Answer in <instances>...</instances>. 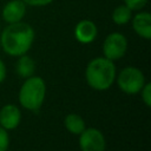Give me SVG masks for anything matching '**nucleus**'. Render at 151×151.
I'll return each instance as SVG.
<instances>
[{"label": "nucleus", "mask_w": 151, "mask_h": 151, "mask_svg": "<svg viewBox=\"0 0 151 151\" xmlns=\"http://www.w3.org/2000/svg\"><path fill=\"white\" fill-rule=\"evenodd\" d=\"M33 41L34 29L31 25L22 21L8 24L0 35V45L2 50L12 57L26 54L32 47Z\"/></svg>", "instance_id": "nucleus-1"}, {"label": "nucleus", "mask_w": 151, "mask_h": 151, "mask_svg": "<svg viewBox=\"0 0 151 151\" xmlns=\"http://www.w3.org/2000/svg\"><path fill=\"white\" fill-rule=\"evenodd\" d=\"M85 78L92 88L97 91L107 90L116 79V66L112 60L105 57L94 58L86 66Z\"/></svg>", "instance_id": "nucleus-2"}, {"label": "nucleus", "mask_w": 151, "mask_h": 151, "mask_svg": "<svg viewBox=\"0 0 151 151\" xmlns=\"http://www.w3.org/2000/svg\"><path fill=\"white\" fill-rule=\"evenodd\" d=\"M46 96V85L42 78L31 76L26 78L19 91V101L22 107L29 111H38Z\"/></svg>", "instance_id": "nucleus-3"}, {"label": "nucleus", "mask_w": 151, "mask_h": 151, "mask_svg": "<svg viewBox=\"0 0 151 151\" xmlns=\"http://www.w3.org/2000/svg\"><path fill=\"white\" fill-rule=\"evenodd\" d=\"M119 88L126 94H137L145 84L143 72L133 66H127L120 71L117 78Z\"/></svg>", "instance_id": "nucleus-4"}, {"label": "nucleus", "mask_w": 151, "mask_h": 151, "mask_svg": "<svg viewBox=\"0 0 151 151\" xmlns=\"http://www.w3.org/2000/svg\"><path fill=\"white\" fill-rule=\"evenodd\" d=\"M127 50V40L124 34L119 32L110 33L103 44V53L104 57L110 60L120 59Z\"/></svg>", "instance_id": "nucleus-5"}, {"label": "nucleus", "mask_w": 151, "mask_h": 151, "mask_svg": "<svg viewBox=\"0 0 151 151\" xmlns=\"http://www.w3.org/2000/svg\"><path fill=\"white\" fill-rule=\"evenodd\" d=\"M79 146L81 151H105V137L98 129H85L80 133Z\"/></svg>", "instance_id": "nucleus-6"}, {"label": "nucleus", "mask_w": 151, "mask_h": 151, "mask_svg": "<svg viewBox=\"0 0 151 151\" xmlns=\"http://www.w3.org/2000/svg\"><path fill=\"white\" fill-rule=\"evenodd\" d=\"M26 7L27 5L22 0H11L5 4L2 7V19L7 24H14L19 22L24 19L26 14Z\"/></svg>", "instance_id": "nucleus-7"}, {"label": "nucleus", "mask_w": 151, "mask_h": 151, "mask_svg": "<svg viewBox=\"0 0 151 151\" xmlns=\"http://www.w3.org/2000/svg\"><path fill=\"white\" fill-rule=\"evenodd\" d=\"M97 26L92 20H80L74 27V37L81 44H90L97 38Z\"/></svg>", "instance_id": "nucleus-8"}, {"label": "nucleus", "mask_w": 151, "mask_h": 151, "mask_svg": "<svg viewBox=\"0 0 151 151\" xmlns=\"http://www.w3.org/2000/svg\"><path fill=\"white\" fill-rule=\"evenodd\" d=\"M21 119V112L18 106L7 104L0 110V126L6 130H13L18 127Z\"/></svg>", "instance_id": "nucleus-9"}, {"label": "nucleus", "mask_w": 151, "mask_h": 151, "mask_svg": "<svg viewBox=\"0 0 151 151\" xmlns=\"http://www.w3.org/2000/svg\"><path fill=\"white\" fill-rule=\"evenodd\" d=\"M132 19V27L134 32L149 40L151 38V14L149 12H139Z\"/></svg>", "instance_id": "nucleus-10"}, {"label": "nucleus", "mask_w": 151, "mask_h": 151, "mask_svg": "<svg viewBox=\"0 0 151 151\" xmlns=\"http://www.w3.org/2000/svg\"><path fill=\"white\" fill-rule=\"evenodd\" d=\"M17 73L22 78H28L34 74L35 71V63L34 60L28 57L27 54H22L19 57L17 65H15Z\"/></svg>", "instance_id": "nucleus-11"}, {"label": "nucleus", "mask_w": 151, "mask_h": 151, "mask_svg": "<svg viewBox=\"0 0 151 151\" xmlns=\"http://www.w3.org/2000/svg\"><path fill=\"white\" fill-rule=\"evenodd\" d=\"M65 127L73 134H80L86 127H85V122L84 119L76 113H70L65 117L64 120Z\"/></svg>", "instance_id": "nucleus-12"}, {"label": "nucleus", "mask_w": 151, "mask_h": 151, "mask_svg": "<svg viewBox=\"0 0 151 151\" xmlns=\"http://www.w3.org/2000/svg\"><path fill=\"white\" fill-rule=\"evenodd\" d=\"M132 18V11L126 5H119L117 6L112 12V20L114 24L122 26L126 25Z\"/></svg>", "instance_id": "nucleus-13"}, {"label": "nucleus", "mask_w": 151, "mask_h": 151, "mask_svg": "<svg viewBox=\"0 0 151 151\" xmlns=\"http://www.w3.org/2000/svg\"><path fill=\"white\" fill-rule=\"evenodd\" d=\"M142 92V99L144 101V104L150 107L151 106V84L150 83H145L144 86L140 90Z\"/></svg>", "instance_id": "nucleus-14"}, {"label": "nucleus", "mask_w": 151, "mask_h": 151, "mask_svg": "<svg viewBox=\"0 0 151 151\" xmlns=\"http://www.w3.org/2000/svg\"><path fill=\"white\" fill-rule=\"evenodd\" d=\"M149 0H124V5H126L131 11H140L146 6Z\"/></svg>", "instance_id": "nucleus-15"}, {"label": "nucleus", "mask_w": 151, "mask_h": 151, "mask_svg": "<svg viewBox=\"0 0 151 151\" xmlns=\"http://www.w3.org/2000/svg\"><path fill=\"white\" fill-rule=\"evenodd\" d=\"M9 146V136L6 129L0 126V151H7Z\"/></svg>", "instance_id": "nucleus-16"}, {"label": "nucleus", "mask_w": 151, "mask_h": 151, "mask_svg": "<svg viewBox=\"0 0 151 151\" xmlns=\"http://www.w3.org/2000/svg\"><path fill=\"white\" fill-rule=\"evenodd\" d=\"M26 5L32 6V7H44L53 2V0H22Z\"/></svg>", "instance_id": "nucleus-17"}, {"label": "nucleus", "mask_w": 151, "mask_h": 151, "mask_svg": "<svg viewBox=\"0 0 151 151\" xmlns=\"http://www.w3.org/2000/svg\"><path fill=\"white\" fill-rule=\"evenodd\" d=\"M6 78V66L4 64V61L0 59V83H2Z\"/></svg>", "instance_id": "nucleus-18"}]
</instances>
